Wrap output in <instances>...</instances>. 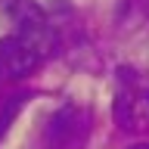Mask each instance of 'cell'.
I'll use <instances>...</instances> for the list:
<instances>
[{
    "label": "cell",
    "instance_id": "1",
    "mask_svg": "<svg viewBox=\"0 0 149 149\" xmlns=\"http://www.w3.org/2000/svg\"><path fill=\"white\" fill-rule=\"evenodd\" d=\"M40 62H44V56L37 53L25 37L9 34V37L0 40V78H3V81L28 78Z\"/></svg>",
    "mask_w": 149,
    "mask_h": 149
},
{
    "label": "cell",
    "instance_id": "2",
    "mask_svg": "<svg viewBox=\"0 0 149 149\" xmlns=\"http://www.w3.org/2000/svg\"><path fill=\"white\" fill-rule=\"evenodd\" d=\"M87 134V115L78 106H62L50 118L47 127V146L50 149H81Z\"/></svg>",
    "mask_w": 149,
    "mask_h": 149
},
{
    "label": "cell",
    "instance_id": "3",
    "mask_svg": "<svg viewBox=\"0 0 149 149\" xmlns=\"http://www.w3.org/2000/svg\"><path fill=\"white\" fill-rule=\"evenodd\" d=\"M115 115H118L121 127H149V90H137L130 87L127 93H121L115 102Z\"/></svg>",
    "mask_w": 149,
    "mask_h": 149
},
{
    "label": "cell",
    "instance_id": "4",
    "mask_svg": "<svg viewBox=\"0 0 149 149\" xmlns=\"http://www.w3.org/2000/svg\"><path fill=\"white\" fill-rule=\"evenodd\" d=\"M127 149H149V143H134V146H127Z\"/></svg>",
    "mask_w": 149,
    "mask_h": 149
}]
</instances>
